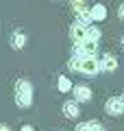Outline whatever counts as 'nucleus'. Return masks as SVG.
Instances as JSON below:
<instances>
[{"instance_id": "nucleus-1", "label": "nucleus", "mask_w": 124, "mask_h": 131, "mask_svg": "<svg viewBox=\"0 0 124 131\" xmlns=\"http://www.w3.org/2000/svg\"><path fill=\"white\" fill-rule=\"evenodd\" d=\"M68 66H70V70L81 72V74H87V77H94V74L100 72L96 57H76V55H74L72 59H70Z\"/></svg>"}, {"instance_id": "nucleus-2", "label": "nucleus", "mask_w": 124, "mask_h": 131, "mask_svg": "<svg viewBox=\"0 0 124 131\" xmlns=\"http://www.w3.org/2000/svg\"><path fill=\"white\" fill-rule=\"evenodd\" d=\"M15 103L24 109H28L33 103V85L26 79H20L18 85H15Z\"/></svg>"}, {"instance_id": "nucleus-3", "label": "nucleus", "mask_w": 124, "mask_h": 131, "mask_svg": "<svg viewBox=\"0 0 124 131\" xmlns=\"http://www.w3.org/2000/svg\"><path fill=\"white\" fill-rule=\"evenodd\" d=\"M96 46H98V42H92V39H83V42H78L76 46H74L76 57H94V55H96Z\"/></svg>"}, {"instance_id": "nucleus-4", "label": "nucleus", "mask_w": 124, "mask_h": 131, "mask_svg": "<svg viewBox=\"0 0 124 131\" xmlns=\"http://www.w3.org/2000/svg\"><path fill=\"white\" fill-rule=\"evenodd\" d=\"M105 109H107V114H111V116H120V114L124 112L122 98H120V96H113V98H109V101H107V105H105Z\"/></svg>"}, {"instance_id": "nucleus-5", "label": "nucleus", "mask_w": 124, "mask_h": 131, "mask_svg": "<svg viewBox=\"0 0 124 131\" xmlns=\"http://www.w3.org/2000/svg\"><path fill=\"white\" fill-rule=\"evenodd\" d=\"M72 92H74L76 103H87V101H92V90L87 85H76V88H72Z\"/></svg>"}, {"instance_id": "nucleus-6", "label": "nucleus", "mask_w": 124, "mask_h": 131, "mask_svg": "<svg viewBox=\"0 0 124 131\" xmlns=\"http://www.w3.org/2000/svg\"><path fill=\"white\" fill-rule=\"evenodd\" d=\"M72 39L74 42H83V39H87V26L85 24H81V22H74L72 24Z\"/></svg>"}, {"instance_id": "nucleus-7", "label": "nucleus", "mask_w": 124, "mask_h": 131, "mask_svg": "<svg viewBox=\"0 0 124 131\" xmlns=\"http://www.w3.org/2000/svg\"><path fill=\"white\" fill-rule=\"evenodd\" d=\"M98 68H100L102 72H113L115 68H118V61H115V57H111V55H105L100 61H98Z\"/></svg>"}, {"instance_id": "nucleus-8", "label": "nucleus", "mask_w": 124, "mask_h": 131, "mask_svg": "<svg viewBox=\"0 0 124 131\" xmlns=\"http://www.w3.org/2000/svg\"><path fill=\"white\" fill-rule=\"evenodd\" d=\"M63 114H65V118H78L81 109H78L76 101H68V103L63 105Z\"/></svg>"}, {"instance_id": "nucleus-9", "label": "nucleus", "mask_w": 124, "mask_h": 131, "mask_svg": "<svg viewBox=\"0 0 124 131\" xmlns=\"http://www.w3.org/2000/svg\"><path fill=\"white\" fill-rule=\"evenodd\" d=\"M89 18H92V20H98V22L105 20V18H107V7H105V5H94L92 11H89Z\"/></svg>"}, {"instance_id": "nucleus-10", "label": "nucleus", "mask_w": 124, "mask_h": 131, "mask_svg": "<svg viewBox=\"0 0 124 131\" xmlns=\"http://www.w3.org/2000/svg\"><path fill=\"white\" fill-rule=\"evenodd\" d=\"M24 44H26V35L24 33H13V37H11V46L15 48V50H20V48H24Z\"/></svg>"}, {"instance_id": "nucleus-11", "label": "nucleus", "mask_w": 124, "mask_h": 131, "mask_svg": "<svg viewBox=\"0 0 124 131\" xmlns=\"http://www.w3.org/2000/svg\"><path fill=\"white\" fill-rule=\"evenodd\" d=\"M87 39H92V42H98L100 39V31L96 26H92V24L87 26Z\"/></svg>"}, {"instance_id": "nucleus-12", "label": "nucleus", "mask_w": 124, "mask_h": 131, "mask_svg": "<svg viewBox=\"0 0 124 131\" xmlns=\"http://www.w3.org/2000/svg\"><path fill=\"white\" fill-rule=\"evenodd\" d=\"M59 90L61 92H70V90H72V81H70L68 77H59Z\"/></svg>"}, {"instance_id": "nucleus-13", "label": "nucleus", "mask_w": 124, "mask_h": 131, "mask_svg": "<svg viewBox=\"0 0 124 131\" xmlns=\"http://www.w3.org/2000/svg\"><path fill=\"white\" fill-rule=\"evenodd\" d=\"M76 131H92V129H89L87 122H83V125H78V127H76Z\"/></svg>"}, {"instance_id": "nucleus-14", "label": "nucleus", "mask_w": 124, "mask_h": 131, "mask_svg": "<svg viewBox=\"0 0 124 131\" xmlns=\"http://www.w3.org/2000/svg\"><path fill=\"white\" fill-rule=\"evenodd\" d=\"M20 131H35V129H33L31 125H24V127H22V129H20Z\"/></svg>"}, {"instance_id": "nucleus-15", "label": "nucleus", "mask_w": 124, "mask_h": 131, "mask_svg": "<svg viewBox=\"0 0 124 131\" xmlns=\"http://www.w3.org/2000/svg\"><path fill=\"white\" fill-rule=\"evenodd\" d=\"M0 131H11V129H9L7 125H0Z\"/></svg>"}, {"instance_id": "nucleus-16", "label": "nucleus", "mask_w": 124, "mask_h": 131, "mask_svg": "<svg viewBox=\"0 0 124 131\" xmlns=\"http://www.w3.org/2000/svg\"><path fill=\"white\" fill-rule=\"evenodd\" d=\"M120 18H122V20H124V5H122V7H120Z\"/></svg>"}, {"instance_id": "nucleus-17", "label": "nucleus", "mask_w": 124, "mask_h": 131, "mask_svg": "<svg viewBox=\"0 0 124 131\" xmlns=\"http://www.w3.org/2000/svg\"><path fill=\"white\" fill-rule=\"evenodd\" d=\"M120 98H122V105H124V94H122V96H120Z\"/></svg>"}, {"instance_id": "nucleus-18", "label": "nucleus", "mask_w": 124, "mask_h": 131, "mask_svg": "<svg viewBox=\"0 0 124 131\" xmlns=\"http://www.w3.org/2000/svg\"><path fill=\"white\" fill-rule=\"evenodd\" d=\"M122 42H124V39H122Z\"/></svg>"}]
</instances>
